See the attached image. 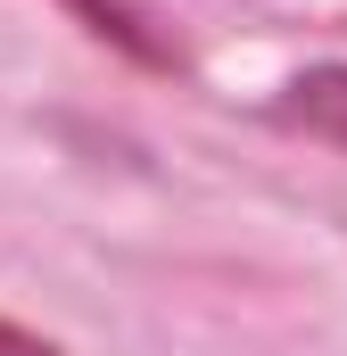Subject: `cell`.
Returning a JSON list of instances; mask_svg holds the SVG:
<instances>
[{"label": "cell", "instance_id": "6da1fadb", "mask_svg": "<svg viewBox=\"0 0 347 356\" xmlns=\"http://www.w3.org/2000/svg\"><path fill=\"white\" fill-rule=\"evenodd\" d=\"M281 116H289V124H306V133H331V141H347V67H314L306 83H289Z\"/></svg>", "mask_w": 347, "mask_h": 356}, {"label": "cell", "instance_id": "7a4b0ae2", "mask_svg": "<svg viewBox=\"0 0 347 356\" xmlns=\"http://www.w3.org/2000/svg\"><path fill=\"white\" fill-rule=\"evenodd\" d=\"M75 8H83V17L99 25V33H116L124 50H141V58H158V42H149V33H141V25H133V17H124L116 0H75Z\"/></svg>", "mask_w": 347, "mask_h": 356}, {"label": "cell", "instance_id": "3957f363", "mask_svg": "<svg viewBox=\"0 0 347 356\" xmlns=\"http://www.w3.org/2000/svg\"><path fill=\"white\" fill-rule=\"evenodd\" d=\"M0 356H58V348L33 340V332H17V323H0Z\"/></svg>", "mask_w": 347, "mask_h": 356}]
</instances>
